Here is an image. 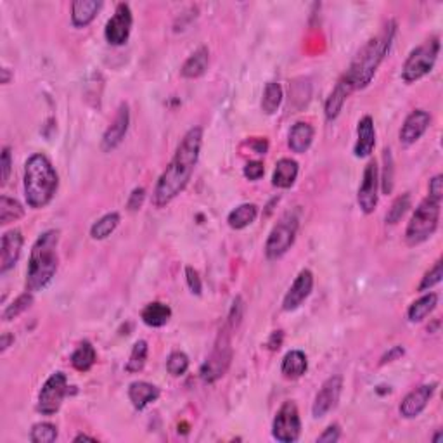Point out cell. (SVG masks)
Returning <instances> with one entry per match:
<instances>
[{
  "mask_svg": "<svg viewBox=\"0 0 443 443\" xmlns=\"http://www.w3.org/2000/svg\"><path fill=\"white\" fill-rule=\"evenodd\" d=\"M201 146H203V129L192 126L184 135L174 158L156 182L153 192V204L156 208H165L186 191L199 161Z\"/></svg>",
  "mask_w": 443,
  "mask_h": 443,
  "instance_id": "6da1fadb",
  "label": "cell"
},
{
  "mask_svg": "<svg viewBox=\"0 0 443 443\" xmlns=\"http://www.w3.org/2000/svg\"><path fill=\"white\" fill-rule=\"evenodd\" d=\"M397 35V21H388L376 36L369 39L366 45L357 52L350 68L343 73L344 78L352 84L354 90L366 89L379 69L384 57L389 54L393 40Z\"/></svg>",
  "mask_w": 443,
  "mask_h": 443,
  "instance_id": "7a4b0ae2",
  "label": "cell"
},
{
  "mask_svg": "<svg viewBox=\"0 0 443 443\" xmlns=\"http://www.w3.org/2000/svg\"><path fill=\"white\" fill-rule=\"evenodd\" d=\"M23 186L28 206L34 210H42L54 199L59 187V175L47 156L36 153L28 158L24 165Z\"/></svg>",
  "mask_w": 443,
  "mask_h": 443,
  "instance_id": "3957f363",
  "label": "cell"
},
{
  "mask_svg": "<svg viewBox=\"0 0 443 443\" xmlns=\"http://www.w3.org/2000/svg\"><path fill=\"white\" fill-rule=\"evenodd\" d=\"M57 244H59V231L56 229L40 234L39 239L35 241L26 269V289L31 293L45 289L56 277L59 267Z\"/></svg>",
  "mask_w": 443,
  "mask_h": 443,
  "instance_id": "277c9868",
  "label": "cell"
},
{
  "mask_svg": "<svg viewBox=\"0 0 443 443\" xmlns=\"http://www.w3.org/2000/svg\"><path fill=\"white\" fill-rule=\"evenodd\" d=\"M442 199L426 198L419 203L416 211L410 216V222L405 229V241L409 246H419L429 239L437 232L440 224Z\"/></svg>",
  "mask_w": 443,
  "mask_h": 443,
  "instance_id": "5b68a950",
  "label": "cell"
},
{
  "mask_svg": "<svg viewBox=\"0 0 443 443\" xmlns=\"http://www.w3.org/2000/svg\"><path fill=\"white\" fill-rule=\"evenodd\" d=\"M231 338H232V329L225 324L219 332V338H216L211 354L208 355V359L204 360V364L201 366L199 376L201 379H203V383L213 384L227 374L234 357Z\"/></svg>",
  "mask_w": 443,
  "mask_h": 443,
  "instance_id": "8992f818",
  "label": "cell"
},
{
  "mask_svg": "<svg viewBox=\"0 0 443 443\" xmlns=\"http://www.w3.org/2000/svg\"><path fill=\"white\" fill-rule=\"evenodd\" d=\"M440 47L442 45L438 36H433V39L426 40L424 44L417 45L407 56V59H405L404 68H402V80L405 84H414V81L429 75L433 71L434 64H437Z\"/></svg>",
  "mask_w": 443,
  "mask_h": 443,
  "instance_id": "52a82bcc",
  "label": "cell"
},
{
  "mask_svg": "<svg viewBox=\"0 0 443 443\" xmlns=\"http://www.w3.org/2000/svg\"><path fill=\"white\" fill-rule=\"evenodd\" d=\"M299 227L298 211H288L270 231L265 241V257L269 260H279L293 248Z\"/></svg>",
  "mask_w": 443,
  "mask_h": 443,
  "instance_id": "ba28073f",
  "label": "cell"
},
{
  "mask_svg": "<svg viewBox=\"0 0 443 443\" xmlns=\"http://www.w3.org/2000/svg\"><path fill=\"white\" fill-rule=\"evenodd\" d=\"M69 393L68 377L64 372L57 371L51 374L44 387L39 392V402H36V410L42 416H54L57 410L63 405V400Z\"/></svg>",
  "mask_w": 443,
  "mask_h": 443,
  "instance_id": "9c48e42d",
  "label": "cell"
},
{
  "mask_svg": "<svg viewBox=\"0 0 443 443\" xmlns=\"http://www.w3.org/2000/svg\"><path fill=\"white\" fill-rule=\"evenodd\" d=\"M302 434V419L294 402H284L272 421V437L281 443L298 442Z\"/></svg>",
  "mask_w": 443,
  "mask_h": 443,
  "instance_id": "30bf717a",
  "label": "cell"
},
{
  "mask_svg": "<svg viewBox=\"0 0 443 443\" xmlns=\"http://www.w3.org/2000/svg\"><path fill=\"white\" fill-rule=\"evenodd\" d=\"M132 24H134V16L129 4L125 2L118 4L116 9H114V14L108 19L104 28V36L106 40H108V44L114 45V47L125 45L130 39Z\"/></svg>",
  "mask_w": 443,
  "mask_h": 443,
  "instance_id": "8fae6325",
  "label": "cell"
},
{
  "mask_svg": "<svg viewBox=\"0 0 443 443\" xmlns=\"http://www.w3.org/2000/svg\"><path fill=\"white\" fill-rule=\"evenodd\" d=\"M377 191H379V170H377V163L372 159L364 168L362 184H360L359 192H357V203L366 215H371L376 210L377 199H379Z\"/></svg>",
  "mask_w": 443,
  "mask_h": 443,
  "instance_id": "7c38bea8",
  "label": "cell"
},
{
  "mask_svg": "<svg viewBox=\"0 0 443 443\" xmlns=\"http://www.w3.org/2000/svg\"><path fill=\"white\" fill-rule=\"evenodd\" d=\"M342 392L343 377L338 374L327 377L322 383L321 389L317 392V395H315L314 405H312V416H314L315 419H322L324 416H327V414L338 405Z\"/></svg>",
  "mask_w": 443,
  "mask_h": 443,
  "instance_id": "4fadbf2b",
  "label": "cell"
},
{
  "mask_svg": "<svg viewBox=\"0 0 443 443\" xmlns=\"http://www.w3.org/2000/svg\"><path fill=\"white\" fill-rule=\"evenodd\" d=\"M129 126H130V108L126 102H121L120 108L116 111V116H114V120L109 123L104 135H102L101 141L102 151H104V153H111V151L116 149V147L123 142V139H125L126 132H129Z\"/></svg>",
  "mask_w": 443,
  "mask_h": 443,
  "instance_id": "5bb4252c",
  "label": "cell"
},
{
  "mask_svg": "<svg viewBox=\"0 0 443 443\" xmlns=\"http://www.w3.org/2000/svg\"><path fill=\"white\" fill-rule=\"evenodd\" d=\"M432 125V114L424 109H414L412 113L405 118L404 125H402L399 139L400 144L409 147L416 144L417 141L426 134V130Z\"/></svg>",
  "mask_w": 443,
  "mask_h": 443,
  "instance_id": "9a60e30c",
  "label": "cell"
},
{
  "mask_svg": "<svg viewBox=\"0 0 443 443\" xmlns=\"http://www.w3.org/2000/svg\"><path fill=\"white\" fill-rule=\"evenodd\" d=\"M312 289H314V274L309 269H303L282 299V310L294 312L299 309L303 302L312 294Z\"/></svg>",
  "mask_w": 443,
  "mask_h": 443,
  "instance_id": "2e32d148",
  "label": "cell"
},
{
  "mask_svg": "<svg viewBox=\"0 0 443 443\" xmlns=\"http://www.w3.org/2000/svg\"><path fill=\"white\" fill-rule=\"evenodd\" d=\"M434 389H437V383L432 384H421V387L414 388L412 392L405 395V399L402 400L400 404V416L404 419H414L417 417L419 414L428 407L429 400L433 399L434 395Z\"/></svg>",
  "mask_w": 443,
  "mask_h": 443,
  "instance_id": "e0dca14e",
  "label": "cell"
},
{
  "mask_svg": "<svg viewBox=\"0 0 443 443\" xmlns=\"http://www.w3.org/2000/svg\"><path fill=\"white\" fill-rule=\"evenodd\" d=\"M24 244L23 232L19 229H11L2 236V246H0V274L9 272L19 262Z\"/></svg>",
  "mask_w": 443,
  "mask_h": 443,
  "instance_id": "ac0fdd59",
  "label": "cell"
},
{
  "mask_svg": "<svg viewBox=\"0 0 443 443\" xmlns=\"http://www.w3.org/2000/svg\"><path fill=\"white\" fill-rule=\"evenodd\" d=\"M376 147V129L371 114L362 116L357 123V142L354 146L355 158H369Z\"/></svg>",
  "mask_w": 443,
  "mask_h": 443,
  "instance_id": "d6986e66",
  "label": "cell"
},
{
  "mask_svg": "<svg viewBox=\"0 0 443 443\" xmlns=\"http://www.w3.org/2000/svg\"><path fill=\"white\" fill-rule=\"evenodd\" d=\"M352 92H354V87H352L350 81H348L343 75L338 80V84L334 85V89H332V92L329 94V97L326 99V104H324V114H326L327 121L336 120V118L339 116L344 102H347Z\"/></svg>",
  "mask_w": 443,
  "mask_h": 443,
  "instance_id": "ffe728a7",
  "label": "cell"
},
{
  "mask_svg": "<svg viewBox=\"0 0 443 443\" xmlns=\"http://www.w3.org/2000/svg\"><path fill=\"white\" fill-rule=\"evenodd\" d=\"M102 6V0H75L71 4V24L75 28L89 26L99 14Z\"/></svg>",
  "mask_w": 443,
  "mask_h": 443,
  "instance_id": "44dd1931",
  "label": "cell"
},
{
  "mask_svg": "<svg viewBox=\"0 0 443 443\" xmlns=\"http://www.w3.org/2000/svg\"><path fill=\"white\" fill-rule=\"evenodd\" d=\"M159 395H161L159 388L147 381H134L129 387V399L137 410H144L147 405L154 404Z\"/></svg>",
  "mask_w": 443,
  "mask_h": 443,
  "instance_id": "7402d4cb",
  "label": "cell"
},
{
  "mask_svg": "<svg viewBox=\"0 0 443 443\" xmlns=\"http://www.w3.org/2000/svg\"><path fill=\"white\" fill-rule=\"evenodd\" d=\"M315 130L310 123L307 121H297L289 130L288 146L293 153L305 154L310 149L312 142H314Z\"/></svg>",
  "mask_w": 443,
  "mask_h": 443,
  "instance_id": "603a6c76",
  "label": "cell"
},
{
  "mask_svg": "<svg viewBox=\"0 0 443 443\" xmlns=\"http://www.w3.org/2000/svg\"><path fill=\"white\" fill-rule=\"evenodd\" d=\"M299 165L291 158H281L276 163L272 175V186L277 189H291L298 179Z\"/></svg>",
  "mask_w": 443,
  "mask_h": 443,
  "instance_id": "cb8c5ba5",
  "label": "cell"
},
{
  "mask_svg": "<svg viewBox=\"0 0 443 443\" xmlns=\"http://www.w3.org/2000/svg\"><path fill=\"white\" fill-rule=\"evenodd\" d=\"M208 64H210V51L203 45L187 57V61L180 68V75L187 80H194V78L203 76L206 73Z\"/></svg>",
  "mask_w": 443,
  "mask_h": 443,
  "instance_id": "d4e9b609",
  "label": "cell"
},
{
  "mask_svg": "<svg viewBox=\"0 0 443 443\" xmlns=\"http://www.w3.org/2000/svg\"><path fill=\"white\" fill-rule=\"evenodd\" d=\"M309 369V360L302 350H291L281 362V372L286 379H299Z\"/></svg>",
  "mask_w": 443,
  "mask_h": 443,
  "instance_id": "484cf974",
  "label": "cell"
},
{
  "mask_svg": "<svg viewBox=\"0 0 443 443\" xmlns=\"http://www.w3.org/2000/svg\"><path fill=\"white\" fill-rule=\"evenodd\" d=\"M141 319L142 322L149 327H163L170 322L171 309L166 305V303L161 302L147 303L141 312Z\"/></svg>",
  "mask_w": 443,
  "mask_h": 443,
  "instance_id": "4316f807",
  "label": "cell"
},
{
  "mask_svg": "<svg viewBox=\"0 0 443 443\" xmlns=\"http://www.w3.org/2000/svg\"><path fill=\"white\" fill-rule=\"evenodd\" d=\"M258 216V206L255 203H243L236 206L229 213L227 224L234 231H243V229L249 227Z\"/></svg>",
  "mask_w": 443,
  "mask_h": 443,
  "instance_id": "83f0119b",
  "label": "cell"
},
{
  "mask_svg": "<svg viewBox=\"0 0 443 443\" xmlns=\"http://www.w3.org/2000/svg\"><path fill=\"white\" fill-rule=\"evenodd\" d=\"M438 305V294L437 293H428L422 294L419 299H416L414 303H410L407 310V319L409 322H422L428 317L432 312L437 309Z\"/></svg>",
  "mask_w": 443,
  "mask_h": 443,
  "instance_id": "f1b7e54d",
  "label": "cell"
},
{
  "mask_svg": "<svg viewBox=\"0 0 443 443\" xmlns=\"http://www.w3.org/2000/svg\"><path fill=\"white\" fill-rule=\"evenodd\" d=\"M71 366L78 372H87L97 362V352L90 342H81L71 354Z\"/></svg>",
  "mask_w": 443,
  "mask_h": 443,
  "instance_id": "f546056e",
  "label": "cell"
},
{
  "mask_svg": "<svg viewBox=\"0 0 443 443\" xmlns=\"http://www.w3.org/2000/svg\"><path fill=\"white\" fill-rule=\"evenodd\" d=\"M121 216L118 211H109L106 215H102L99 220H96L90 227V237L96 241H104L116 231V227L120 225Z\"/></svg>",
  "mask_w": 443,
  "mask_h": 443,
  "instance_id": "4dcf8cb0",
  "label": "cell"
},
{
  "mask_svg": "<svg viewBox=\"0 0 443 443\" xmlns=\"http://www.w3.org/2000/svg\"><path fill=\"white\" fill-rule=\"evenodd\" d=\"M282 97H284V92H282L281 84L269 81L264 89V96H262V111L265 114H276L282 104Z\"/></svg>",
  "mask_w": 443,
  "mask_h": 443,
  "instance_id": "1f68e13d",
  "label": "cell"
},
{
  "mask_svg": "<svg viewBox=\"0 0 443 443\" xmlns=\"http://www.w3.org/2000/svg\"><path fill=\"white\" fill-rule=\"evenodd\" d=\"M147 355H149V347H147L146 339H139V342H135L132 352H130L129 362H126V366H125V371L130 372V374L141 372L147 362Z\"/></svg>",
  "mask_w": 443,
  "mask_h": 443,
  "instance_id": "d6a6232c",
  "label": "cell"
},
{
  "mask_svg": "<svg viewBox=\"0 0 443 443\" xmlns=\"http://www.w3.org/2000/svg\"><path fill=\"white\" fill-rule=\"evenodd\" d=\"M23 216L24 208L19 201L9 198V196L0 198V225H9L12 222L23 219Z\"/></svg>",
  "mask_w": 443,
  "mask_h": 443,
  "instance_id": "836d02e7",
  "label": "cell"
},
{
  "mask_svg": "<svg viewBox=\"0 0 443 443\" xmlns=\"http://www.w3.org/2000/svg\"><path fill=\"white\" fill-rule=\"evenodd\" d=\"M31 305H34V293H31V291H26V293L19 294V297L16 298L11 305H7L6 309H4L2 312L4 322L14 321V319L19 317L23 312H26L28 309H30Z\"/></svg>",
  "mask_w": 443,
  "mask_h": 443,
  "instance_id": "e575fe53",
  "label": "cell"
},
{
  "mask_svg": "<svg viewBox=\"0 0 443 443\" xmlns=\"http://www.w3.org/2000/svg\"><path fill=\"white\" fill-rule=\"evenodd\" d=\"M57 440V428L52 422H36L30 432V442L52 443Z\"/></svg>",
  "mask_w": 443,
  "mask_h": 443,
  "instance_id": "d590c367",
  "label": "cell"
},
{
  "mask_svg": "<svg viewBox=\"0 0 443 443\" xmlns=\"http://www.w3.org/2000/svg\"><path fill=\"white\" fill-rule=\"evenodd\" d=\"M383 175H381V191L383 194H392L393 191V179H395V168H393V156L392 149L383 151Z\"/></svg>",
  "mask_w": 443,
  "mask_h": 443,
  "instance_id": "8d00e7d4",
  "label": "cell"
},
{
  "mask_svg": "<svg viewBox=\"0 0 443 443\" xmlns=\"http://www.w3.org/2000/svg\"><path fill=\"white\" fill-rule=\"evenodd\" d=\"M410 203H412V201H410L409 192H405V194L399 196V198L393 201L392 208H389L388 213H387V224H389V225L399 224V222L402 220V216H404L405 213L409 211Z\"/></svg>",
  "mask_w": 443,
  "mask_h": 443,
  "instance_id": "74e56055",
  "label": "cell"
},
{
  "mask_svg": "<svg viewBox=\"0 0 443 443\" xmlns=\"http://www.w3.org/2000/svg\"><path fill=\"white\" fill-rule=\"evenodd\" d=\"M442 279H443V260L442 258H438V260L434 262V265L432 267V269H429L428 272L424 274V277L421 279V284L417 286V291H419V293L429 291L432 288H434L437 284H440Z\"/></svg>",
  "mask_w": 443,
  "mask_h": 443,
  "instance_id": "f35d334b",
  "label": "cell"
},
{
  "mask_svg": "<svg viewBox=\"0 0 443 443\" xmlns=\"http://www.w3.org/2000/svg\"><path fill=\"white\" fill-rule=\"evenodd\" d=\"M189 369V357L184 352H171L166 360L168 374L174 377H180L187 372Z\"/></svg>",
  "mask_w": 443,
  "mask_h": 443,
  "instance_id": "ab89813d",
  "label": "cell"
},
{
  "mask_svg": "<svg viewBox=\"0 0 443 443\" xmlns=\"http://www.w3.org/2000/svg\"><path fill=\"white\" fill-rule=\"evenodd\" d=\"M243 314H244V302H243V298L237 297L236 299H234L231 312H229V319L225 324H227L232 331H236L237 326H239L241 321H243Z\"/></svg>",
  "mask_w": 443,
  "mask_h": 443,
  "instance_id": "60d3db41",
  "label": "cell"
},
{
  "mask_svg": "<svg viewBox=\"0 0 443 443\" xmlns=\"http://www.w3.org/2000/svg\"><path fill=\"white\" fill-rule=\"evenodd\" d=\"M186 281H187L189 289H191V293L196 294V297H201V293H203V281H201L198 270L187 265L186 267Z\"/></svg>",
  "mask_w": 443,
  "mask_h": 443,
  "instance_id": "b9f144b4",
  "label": "cell"
},
{
  "mask_svg": "<svg viewBox=\"0 0 443 443\" xmlns=\"http://www.w3.org/2000/svg\"><path fill=\"white\" fill-rule=\"evenodd\" d=\"M146 201V189L144 187H135L130 192L129 201H126V210L129 211H139L142 208Z\"/></svg>",
  "mask_w": 443,
  "mask_h": 443,
  "instance_id": "7bdbcfd3",
  "label": "cell"
},
{
  "mask_svg": "<svg viewBox=\"0 0 443 443\" xmlns=\"http://www.w3.org/2000/svg\"><path fill=\"white\" fill-rule=\"evenodd\" d=\"M0 168H2V186H6L7 180L11 177L12 170V154L11 147L6 146L2 149V158H0Z\"/></svg>",
  "mask_w": 443,
  "mask_h": 443,
  "instance_id": "ee69618b",
  "label": "cell"
},
{
  "mask_svg": "<svg viewBox=\"0 0 443 443\" xmlns=\"http://www.w3.org/2000/svg\"><path fill=\"white\" fill-rule=\"evenodd\" d=\"M244 177L248 180H252V182H257V180H260L262 177H264L265 174V166L262 161H249L248 165L244 166L243 170Z\"/></svg>",
  "mask_w": 443,
  "mask_h": 443,
  "instance_id": "f6af8a7d",
  "label": "cell"
},
{
  "mask_svg": "<svg viewBox=\"0 0 443 443\" xmlns=\"http://www.w3.org/2000/svg\"><path fill=\"white\" fill-rule=\"evenodd\" d=\"M342 438V429L338 424H331L324 429V433L317 438V442L321 443H336Z\"/></svg>",
  "mask_w": 443,
  "mask_h": 443,
  "instance_id": "bcb514c9",
  "label": "cell"
},
{
  "mask_svg": "<svg viewBox=\"0 0 443 443\" xmlns=\"http://www.w3.org/2000/svg\"><path fill=\"white\" fill-rule=\"evenodd\" d=\"M429 198L434 199L443 198V175L438 174L429 180Z\"/></svg>",
  "mask_w": 443,
  "mask_h": 443,
  "instance_id": "7dc6e473",
  "label": "cell"
},
{
  "mask_svg": "<svg viewBox=\"0 0 443 443\" xmlns=\"http://www.w3.org/2000/svg\"><path fill=\"white\" fill-rule=\"evenodd\" d=\"M404 354H405L404 347L397 344V347H392L387 352V354L381 357V362L379 364H381V366H384V364H389V362H393V360H397V359H400V357H404Z\"/></svg>",
  "mask_w": 443,
  "mask_h": 443,
  "instance_id": "c3c4849f",
  "label": "cell"
},
{
  "mask_svg": "<svg viewBox=\"0 0 443 443\" xmlns=\"http://www.w3.org/2000/svg\"><path fill=\"white\" fill-rule=\"evenodd\" d=\"M282 339H284V334H282V331H274L272 334H270L269 342H267V348H269V350H272V352L279 350V348H281V344H282Z\"/></svg>",
  "mask_w": 443,
  "mask_h": 443,
  "instance_id": "681fc988",
  "label": "cell"
},
{
  "mask_svg": "<svg viewBox=\"0 0 443 443\" xmlns=\"http://www.w3.org/2000/svg\"><path fill=\"white\" fill-rule=\"evenodd\" d=\"M252 147L257 154H267V151H269V142H267V139H255V141L252 142Z\"/></svg>",
  "mask_w": 443,
  "mask_h": 443,
  "instance_id": "f907efd6",
  "label": "cell"
},
{
  "mask_svg": "<svg viewBox=\"0 0 443 443\" xmlns=\"http://www.w3.org/2000/svg\"><path fill=\"white\" fill-rule=\"evenodd\" d=\"M11 343H14V336L11 332H4L2 339H0V352H6L11 347Z\"/></svg>",
  "mask_w": 443,
  "mask_h": 443,
  "instance_id": "816d5d0a",
  "label": "cell"
},
{
  "mask_svg": "<svg viewBox=\"0 0 443 443\" xmlns=\"http://www.w3.org/2000/svg\"><path fill=\"white\" fill-rule=\"evenodd\" d=\"M73 442L78 443V442H97V440H96V438H94V437H89V434L80 433V434H76L75 440H73Z\"/></svg>",
  "mask_w": 443,
  "mask_h": 443,
  "instance_id": "f5cc1de1",
  "label": "cell"
},
{
  "mask_svg": "<svg viewBox=\"0 0 443 443\" xmlns=\"http://www.w3.org/2000/svg\"><path fill=\"white\" fill-rule=\"evenodd\" d=\"M11 80V73H9V68H2V84L7 85Z\"/></svg>",
  "mask_w": 443,
  "mask_h": 443,
  "instance_id": "db71d44e",
  "label": "cell"
},
{
  "mask_svg": "<svg viewBox=\"0 0 443 443\" xmlns=\"http://www.w3.org/2000/svg\"><path fill=\"white\" fill-rule=\"evenodd\" d=\"M443 440V433L442 432H438L437 434H434V438H433V442L434 443H440Z\"/></svg>",
  "mask_w": 443,
  "mask_h": 443,
  "instance_id": "11a10c76",
  "label": "cell"
}]
</instances>
